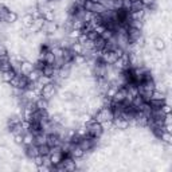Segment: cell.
Returning a JSON list of instances; mask_svg holds the SVG:
<instances>
[{"label": "cell", "instance_id": "cell-1", "mask_svg": "<svg viewBox=\"0 0 172 172\" xmlns=\"http://www.w3.org/2000/svg\"><path fill=\"white\" fill-rule=\"evenodd\" d=\"M94 120L97 121V123L99 124H102V123H105V121H113V112L110 108H104V109H101L98 113H97V116L94 117Z\"/></svg>", "mask_w": 172, "mask_h": 172}, {"label": "cell", "instance_id": "cell-2", "mask_svg": "<svg viewBox=\"0 0 172 172\" xmlns=\"http://www.w3.org/2000/svg\"><path fill=\"white\" fill-rule=\"evenodd\" d=\"M44 23H46V19H44L43 16H42V18H39V19H34L33 24H31V26L28 27V30L31 31V33H37V31H39V30H42V28H43Z\"/></svg>", "mask_w": 172, "mask_h": 172}, {"label": "cell", "instance_id": "cell-3", "mask_svg": "<svg viewBox=\"0 0 172 172\" xmlns=\"http://www.w3.org/2000/svg\"><path fill=\"white\" fill-rule=\"evenodd\" d=\"M53 93H54V85L50 82L42 88V90H40V97H43L44 99H48L53 96Z\"/></svg>", "mask_w": 172, "mask_h": 172}, {"label": "cell", "instance_id": "cell-4", "mask_svg": "<svg viewBox=\"0 0 172 172\" xmlns=\"http://www.w3.org/2000/svg\"><path fill=\"white\" fill-rule=\"evenodd\" d=\"M34 69H35V67H34V65L31 62H28V61H22L20 62V74L27 75L30 71H33Z\"/></svg>", "mask_w": 172, "mask_h": 172}, {"label": "cell", "instance_id": "cell-5", "mask_svg": "<svg viewBox=\"0 0 172 172\" xmlns=\"http://www.w3.org/2000/svg\"><path fill=\"white\" fill-rule=\"evenodd\" d=\"M48 157H50V163H51V165H58L62 161L61 152H50Z\"/></svg>", "mask_w": 172, "mask_h": 172}, {"label": "cell", "instance_id": "cell-6", "mask_svg": "<svg viewBox=\"0 0 172 172\" xmlns=\"http://www.w3.org/2000/svg\"><path fill=\"white\" fill-rule=\"evenodd\" d=\"M125 96H126V89H119L116 92V94L113 96V101L117 102V104H121L125 99Z\"/></svg>", "mask_w": 172, "mask_h": 172}, {"label": "cell", "instance_id": "cell-7", "mask_svg": "<svg viewBox=\"0 0 172 172\" xmlns=\"http://www.w3.org/2000/svg\"><path fill=\"white\" fill-rule=\"evenodd\" d=\"M140 37H141V31L137 30V28H133V27H130L129 31H128V38L130 42H136Z\"/></svg>", "mask_w": 172, "mask_h": 172}, {"label": "cell", "instance_id": "cell-8", "mask_svg": "<svg viewBox=\"0 0 172 172\" xmlns=\"http://www.w3.org/2000/svg\"><path fill=\"white\" fill-rule=\"evenodd\" d=\"M43 28H44V31H46L47 34H53V33H55V31L58 30V24H57L54 20H53V22H47V20H46V23H44Z\"/></svg>", "mask_w": 172, "mask_h": 172}, {"label": "cell", "instance_id": "cell-9", "mask_svg": "<svg viewBox=\"0 0 172 172\" xmlns=\"http://www.w3.org/2000/svg\"><path fill=\"white\" fill-rule=\"evenodd\" d=\"M27 155L30 157H37L39 155V148L37 144H31V145H27Z\"/></svg>", "mask_w": 172, "mask_h": 172}, {"label": "cell", "instance_id": "cell-10", "mask_svg": "<svg viewBox=\"0 0 172 172\" xmlns=\"http://www.w3.org/2000/svg\"><path fill=\"white\" fill-rule=\"evenodd\" d=\"M15 75H16V71L13 69L8 70V71H2V79L4 81V82H10Z\"/></svg>", "mask_w": 172, "mask_h": 172}, {"label": "cell", "instance_id": "cell-11", "mask_svg": "<svg viewBox=\"0 0 172 172\" xmlns=\"http://www.w3.org/2000/svg\"><path fill=\"white\" fill-rule=\"evenodd\" d=\"M71 51H73V53L75 54V55H83L85 48H83V46H82L81 43L75 42V43L71 44Z\"/></svg>", "mask_w": 172, "mask_h": 172}, {"label": "cell", "instance_id": "cell-12", "mask_svg": "<svg viewBox=\"0 0 172 172\" xmlns=\"http://www.w3.org/2000/svg\"><path fill=\"white\" fill-rule=\"evenodd\" d=\"M35 144H37V145L47 144V134L44 132H40L39 134H37V136H35Z\"/></svg>", "mask_w": 172, "mask_h": 172}, {"label": "cell", "instance_id": "cell-13", "mask_svg": "<svg viewBox=\"0 0 172 172\" xmlns=\"http://www.w3.org/2000/svg\"><path fill=\"white\" fill-rule=\"evenodd\" d=\"M23 144L27 145H31V144H35V136L31 132H27L26 134H23Z\"/></svg>", "mask_w": 172, "mask_h": 172}, {"label": "cell", "instance_id": "cell-14", "mask_svg": "<svg viewBox=\"0 0 172 172\" xmlns=\"http://www.w3.org/2000/svg\"><path fill=\"white\" fill-rule=\"evenodd\" d=\"M40 74H42V71H40V70H35V69H34L33 71H30V73L27 74V78H28L30 82H37Z\"/></svg>", "mask_w": 172, "mask_h": 172}, {"label": "cell", "instance_id": "cell-15", "mask_svg": "<svg viewBox=\"0 0 172 172\" xmlns=\"http://www.w3.org/2000/svg\"><path fill=\"white\" fill-rule=\"evenodd\" d=\"M140 10H144L143 2L141 0H133L132 6H130V11H140Z\"/></svg>", "mask_w": 172, "mask_h": 172}, {"label": "cell", "instance_id": "cell-16", "mask_svg": "<svg viewBox=\"0 0 172 172\" xmlns=\"http://www.w3.org/2000/svg\"><path fill=\"white\" fill-rule=\"evenodd\" d=\"M106 11V8L104 7V4H101V3H94V6H93V10H92V12L93 13H104Z\"/></svg>", "mask_w": 172, "mask_h": 172}, {"label": "cell", "instance_id": "cell-17", "mask_svg": "<svg viewBox=\"0 0 172 172\" xmlns=\"http://www.w3.org/2000/svg\"><path fill=\"white\" fill-rule=\"evenodd\" d=\"M16 20H18V13L13 12V11H8L7 12V18H6L7 23H15Z\"/></svg>", "mask_w": 172, "mask_h": 172}, {"label": "cell", "instance_id": "cell-18", "mask_svg": "<svg viewBox=\"0 0 172 172\" xmlns=\"http://www.w3.org/2000/svg\"><path fill=\"white\" fill-rule=\"evenodd\" d=\"M42 74L43 75H47V77H50L51 78L53 77V74H54V67H53V65H46L42 69Z\"/></svg>", "mask_w": 172, "mask_h": 172}, {"label": "cell", "instance_id": "cell-19", "mask_svg": "<svg viewBox=\"0 0 172 172\" xmlns=\"http://www.w3.org/2000/svg\"><path fill=\"white\" fill-rule=\"evenodd\" d=\"M22 22H23V26L28 28V27H30L31 24H33L34 18L31 16V13H27V15H24V16H23V19H22Z\"/></svg>", "mask_w": 172, "mask_h": 172}, {"label": "cell", "instance_id": "cell-20", "mask_svg": "<svg viewBox=\"0 0 172 172\" xmlns=\"http://www.w3.org/2000/svg\"><path fill=\"white\" fill-rule=\"evenodd\" d=\"M50 51L54 54V57H55V58H63V51H65V48H62V47H51Z\"/></svg>", "mask_w": 172, "mask_h": 172}, {"label": "cell", "instance_id": "cell-21", "mask_svg": "<svg viewBox=\"0 0 172 172\" xmlns=\"http://www.w3.org/2000/svg\"><path fill=\"white\" fill-rule=\"evenodd\" d=\"M39 148V155L40 156H46L50 153V147H48V144H43V145H38Z\"/></svg>", "mask_w": 172, "mask_h": 172}, {"label": "cell", "instance_id": "cell-22", "mask_svg": "<svg viewBox=\"0 0 172 172\" xmlns=\"http://www.w3.org/2000/svg\"><path fill=\"white\" fill-rule=\"evenodd\" d=\"M164 104H165L164 99H151V101H149L151 108H161Z\"/></svg>", "mask_w": 172, "mask_h": 172}, {"label": "cell", "instance_id": "cell-23", "mask_svg": "<svg viewBox=\"0 0 172 172\" xmlns=\"http://www.w3.org/2000/svg\"><path fill=\"white\" fill-rule=\"evenodd\" d=\"M143 16H144V10H140V11H132V13H130V18H132V20L143 19Z\"/></svg>", "mask_w": 172, "mask_h": 172}, {"label": "cell", "instance_id": "cell-24", "mask_svg": "<svg viewBox=\"0 0 172 172\" xmlns=\"http://www.w3.org/2000/svg\"><path fill=\"white\" fill-rule=\"evenodd\" d=\"M81 35V30H78V28H71V31H70V34H69V38L70 39H78V37Z\"/></svg>", "mask_w": 172, "mask_h": 172}, {"label": "cell", "instance_id": "cell-25", "mask_svg": "<svg viewBox=\"0 0 172 172\" xmlns=\"http://www.w3.org/2000/svg\"><path fill=\"white\" fill-rule=\"evenodd\" d=\"M155 48H156V50H159V51L164 50V48H165V43H164V40H163V39H156V40H155Z\"/></svg>", "mask_w": 172, "mask_h": 172}, {"label": "cell", "instance_id": "cell-26", "mask_svg": "<svg viewBox=\"0 0 172 172\" xmlns=\"http://www.w3.org/2000/svg\"><path fill=\"white\" fill-rule=\"evenodd\" d=\"M164 93L163 92H159V90H153L152 93V98L151 99H164Z\"/></svg>", "mask_w": 172, "mask_h": 172}, {"label": "cell", "instance_id": "cell-27", "mask_svg": "<svg viewBox=\"0 0 172 172\" xmlns=\"http://www.w3.org/2000/svg\"><path fill=\"white\" fill-rule=\"evenodd\" d=\"M19 78H20V74H16V75L10 81V85L13 86V88H19Z\"/></svg>", "mask_w": 172, "mask_h": 172}, {"label": "cell", "instance_id": "cell-28", "mask_svg": "<svg viewBox=\"0 0 172 172\" xmlns=\"http://www.w3.org/2000/svg\"><path fill=\"white\" fill-rule=\"evenodd\" d=\"M82 46H83L85 50H93V48H94V40L88 39V40H86V42L82 44Z\"/></svg>", "mask_w": 172, "mask_h": 172}, {"label": "cell", "instance_id": "cell-29", "mask_svg": "<svg viewBox=\"0 0 172 172\" xmlns=\"http://www.w3.org/2000/svg\"><path fill=\"white\" fill-rule=\"evenodd\" d=\"M160 137L163 139V140H164V141L165 143H171V140H172V136H171V132H163L161 133V136H160Z\"/></svg>", "mask_w": 172, "mask_h": 172}, {"label": "cell", "instance_id": "cell-30", "mask_svg": "<svg viewBox=\"0 0 172 172\" xmlns=\"http://www.w3.org/2000/svg\"><path fill=\"white\" fill-rule=\"evenodd\" d=\"M74 62L77 65H82V63L86 62V57L83 55H74Z\"/></svg>", "mask_w": 172, "mask_h": 172}, {"label": "cell", "instance_id": "cell-31", "mask_svg": "<svg viewBox=\"0 0 172 172\" xmlns=\"http://www.w3.org/2000/svg\"><path fill=\"white\" fill-rule=\"evenodd\" d=\"M130 27H133V28H137V30H141L143 27V20L139 19V20H132V24H130Z\"/></svg>", "mask_w": 172, "mask_h": 172}, {"label": "cell", "instance_id": "cell-32", "mask_svg": "<svg viewBox=\"0 0 172 172\" xmlns=\"http://www.w3.org/2000/svg\"><path fill=\"white\" fill-rule=\"evenodd\" d=\"M13 140H15V144H18V145H20V144H23V134H15V137H13Z\"/></svg>", "mask_w": 172, "mask_h": 172}, {"label": "cell", "instance_id": "cell-33", "mask_svg": "<svg viewBox=\"0 0 172 172\" xmlns=\"http://www.w3.org/2000/svg\"><path fill=\"white\" fill-rule=\"evenodd\" d=\"M31 16H33L34 19H39V18H42V13H40L39 8H37V10H34L33 12H31Z\"/></svg>", "mask_w": 172, "mask_h": 172}, {"label": "cell", "instance_id": "cell-34", "mask_svg": "<svg viewBox=\"0 0 172 172\" xmlns=\"http://www.w3.org/2000/svg\"><path fill=\"white\" fill-rule=\"evenodd\" d=\"M3 55H7V50H6L4 46L0 44V57H3Z\"/></svg>", "mask_w": 172, "mask_h": 172}, {"label": "cell", "instance_id": "cell-35", "mask_svg": "<svg viewBox=\"0 0 172 172\" xmlns=\"http://www.w3.org/2000/svg\"><path fill=\"white\" fill-rule=\"evenodd\" d=\"M44 3H46V0H38V4H39V6H42V4H44Z\"/></svg>", "mask_w": 172, "mask_h": 172}, {"label": "cell", "instance_id": "cell-36", "mask_svg": "<svg viewBox=\"0 0 172 172\" xmlns=\"http://www.w3.org/2000/svg\"><path fill=\"white\" fill-rule=\"evenodd\" d=\"M48 2H55V0H48Z\"/></svg>", "mask_w": 172, "mask_h": 172}]
</instances>
